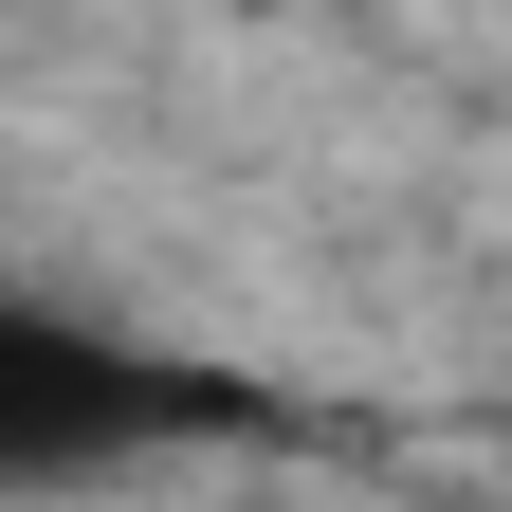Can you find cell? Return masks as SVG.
Segmentation results:
<instances>
[{"label":"cell","instance_id":"obj_1","mask_svg":"<svg viewBox=\"0 0 512 512\" xmlns=\"http://www.w3.org/2000/svg\"><path fill=\"white\" fill-rule=\"evenodd\" d=\"M256 384L220 366H147V348H92L74 311H0V476H92L128 439H238Z\"/></svg>","mask_w":512,"mask_h":512}]
</instances>
